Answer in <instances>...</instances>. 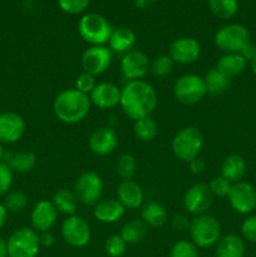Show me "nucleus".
<instances>
[{"label":"nucleus","mask_w":256,"mask_h":257,"mask_svg":"<svg viewBox=\"0 0 256 257\" xmlns=\"http://www.w3.org/2000/svg\"><path fill=\"white\" fill-rule=\"evenodd\" d=\"M211 12L220 19H231L238 10V0H207Z\"/></svg>","instance_id":"7c9ffc66"},{"label":"nucleus","mask_w":256,"mask_h":257,"mask_svg":"<svg viewBox=\"0 0 256 257\" xmlns=\"http://www.w3.org/2000/svg\"><path fill=\"white\" fill-rule=\"evenodd\" d=\"M230 205L236 212L247 215L256 207V190L247 182H236L228 193Z\"/></svg>","instance_id":"f8f14e48"},{"label":"nucleus","mask_w":256,"mask_h":257,"mask_svg":"<svg viewBox=\"0 0 256 257\" xmlns=\"http://www.w3.org/2000/svg\"><path fill=\"white\" fill-rule=\"evenodd\" d=\"M62 236L68 245L84 247L90 240L89 223L80 216H69L62 225Z\"/></svg>","instance_id":"9d476101"},{"label":"nucleus","mask_w":256,"mask_h":257,"mask_svg":"<svg viewBox=\"0 0 256 257\" xmlns=\"http://www.w3.org/2000/svg\"><path fill=\"white\" fill-rule=\"evenodd\" d=\"M120 90L112 83H100L90 92V102L100 109H109L120 103Z\"/></svg>","instance_id":"6ab92c4d"},{"label":"nucleus","mask_w":256,"mask_h":257,"mask_svg":"<svg viewBox=\"0 0 256 257\" xmlns=\"http://www.w3.org/2000/svg\"><path fill=\"white\" fill-rule=\"evenodd\" d=\"M190 233L197 247L207 248L216 245L221 238V226L213 216H196L190 225Z\"/></svg>","instance_id":"39448f33"},{"label":"nucleus","mask_w":256,"mask_h":257,"mask_svg":"<svg viewBox=\"0 0 256 257\" xmlns=\"http://www.w3.org/2000/svg\"><path fill=\"white\" fill-rule=\"evenodd\" d=\"M25 132V122L15 112L0 113V143H15Z\"/></svg>","instance_id":"dca6fc26"},{"label":"nucleus","mask_w":256,"mask_h":257,"mask_svg":"<svg viewBox=\"0 0 256 257\" xmlns=\"http://www.w3.org/2000/svg\"><path fill=\"white\" fill-rule=\"evenodd\" d=\"M167 211L158 202H147L142 208V220L151 227H161L167 222Z\"/></svg>","instance_id":"bb28decb"},{"label":"nucleus","mask_w":256,"mask_h":257,"mask_svg":"<svg viewBox=\"0 0 256 257\" xmlns=\"http://www.w3.org/2000/svg\"><path fill=\"white\" fill-rule=\"evenodd\" d=\"M215 44L226 54L241 53L250 44V32L241 24L226 25L215 34Z\"/></svg>","instance_id":"0eeeda50"},{"label":"nucleus","mask_w":256,"mask_h":257,"mask_svg":"<svg viewBox=\"0 0 256 257\" xmlns=\"http://www.w3.org/2000/svg\"><path fill=\"white\" fill-rule=\"evenodd\" d=\"M58 217V211L50 201H40L32 211V225L37 232H47L53 227Z\"/></svg>","instance_id":"a211bd4d"},{"label":"nucleus","mask_w":256,"mask_h":257,"mask_svg":"<svg viewBox=\"0 0 256 257\" xmlns=\"http://www.w3.org/2000/svg\"><path fill=\"white\" fill-rule=\"evenodd\" d=\"M137 172V162L131 155H123L117 162V173L123 181L132 180Z\"/></svg>","instance_id":"473e14b6"},{"label":"nucleus","mask_w":256,"mask_h":257,"mask_svg":"<svg viewBox=\"0 0 256 257\" xmlns=\"http://www.w3.org/2000/svg\"><path fill=\"white\" fill-rule=\"evenodd\" d=\"M247 67V60L240 53H228L221 57L216 64V69L228 79L241 74Z\"/></svg>","instance_id":"4be33fe9"},{"label":"nucleus","mask_w":256,"mask_h":257,"mask_svg":"<svg viewBox=\"0 0 256 257\" xmlns=\"http://www.w3.org/2000/svg\"><path fill=\"white\" fill-rule=\"evenodd\" d=\"M156 0H135V4L138 9L141 10H147L155 5Z\"/></svg>","instance_id":"c03bdc74"},{"label":"nucleus","mask_w":256,"mask_h":257,"mask_svg":"<svg viewBox=\"0 0 256 257\" xmlns=\"http://www.w3.org/2000/svg\"><path fill=\"white\" fill-rule=\"evenodd\" d=\"M150 67L148 57L140 50H131L125 53L120 60V69L123 75L130 80H140L147 74Z\"/></svg>","instance_id":"4468645a"},{"label":"nucleus","mask_w":256,"mask_h":257,"mask_svg":"<svg viewBox=\"0 0 256 257\" xmlns=\"http://www.w3.org/2000/svg\"><path fill=\"white\" fill-rule=\"evenodd\" d=\"M173 94L182 104H196L207 94L205 80L196 74L182 75L175 83Z\"/></svg>","instance_id":"6e6552de"},{"label":"nucleus","mask_w":256,"mask_h":257,"mask_svg":"<svg viewBox=\"0 0 256 257\" xmlns=\"http://www.w3.org/2000/svg\"><path fill=\"white\" fill-rule=\"evenodd\" d=\"M0 257H8L7 241L3 237H0Z\"/></svg>","instance_id":"de8ad7c7"},{"label":"nucleus","mask_w":256,"mask_h":257,"mask_svg":"<svg viewBox=\"0 0 256 257\" xmlns=\"http://www.w3.org/2000/svg\"><path fill=\"white\" fill-rule=\"evenodd\" d=\"M150 69L156 77H166L172 72L173 60L171 59L170 55H158L151 63Z\"/></svg>","instance_id":"f704fd0d"},{"label":"nucleus","mask_w":256,"mask_h":257,"mask_svg":"<svg viewBox=\"0 0 256 257\" xmlns=\"http://www.w3.org/2000/svg\"><path fill=\"white\" fill-rule=\"evenodd\" d=\"M7 245L9 257H35L40 248L39 235L34 228H18L10 235Z\"/></svg>","instance_id":"423d86ee"},{"label":"nucleus","mask_w":256,"mask_h":257,"mask_svg":"<svg viewBox=\"0 0 256 257\" xmlns=\"http://www.w3.org/2000/svg\"><path fill=\"white\" fill-rule=\"evenodd\" d=\"M13 185V171L7 162H0V197L7 195Z\"/></svg>","instance_id":"ea45409f"},{"label":"nucleus","mask_w":256,"mask_h":257,"mask_svg":"<svg viewBox=\"0 0 256 257\" xmlns=\"http://www.w3.org/2000/svg\"><path fill=\"white\" fill-rule=\"evenodd\" d=\"M103 192V181L95 172H84L78 177L74 185V193L83 205L94 206Z\"/></svg>","instance_id":"1a4fd4ad"},{"label":"nucleus","mask_w":256,"mask_h":257,"mask_svg":"<svg viewBox=\"0 0 256 257\" xmlns=\"http://www.w3.org/2000/svg\"><path fill=\"white\" fill-rule=\"evenodd\" d=\"M201 55V45L196 39L190 37L178 38L171 44L170 57L173 62L180 64H191Z\"/></svg>","instance_id":"2eb2a0df"},{"label":"nucleus","mask_w":256,"mask_h":257,"mask_svg":"<svg viewBox=\"0 0 256 257\" xmlns=\"http://www.w3.org/2000/svg\"><path fill=\"white\" fill-rule=\"evenodd\" d=\"M127 243L120 235H112L105 241V252L110 257H120L125 252Z\"/></svg>","instance_id":"c9c22d12"},{"label":"nucleus","mask_w":256,"mask_h":257,"mask_svg":"<svg viewBox=\"0 0 256 257\" xmlns=\"http://www.w3.org/2000/svg\"><path fill=\"white\" fill-rule=\"evenodd\" d=\"M90 0H58L60 9L68 14H80L89 5Z\"/></svg>","instance_id":"4c0bfd02"},{"label":"nucleus","mask_w":256,"mask_h":257,"mask_svg":"<svg viewBox=\"0 0 256 257\" xmlns=\"http://www.w3.org/2000/svg\"><path fill=\"white\" fill-rule=\"evenodd\" d=\"M157 133V123L151 117H145L135 120V135L138 140L143 141V142H150V141L155 140Z\"/></svg>","instance_id":"2f4dec72"},{"label":"nucleus","mask_w":256,"mask_h":257,"mask_svg":"<svg viewBox=\"0 0 256 257\" xmlns=\"http://www.w3.org/2000/svg\"><path fill=\"white\" fill-rule=\"evenodd\" d=\"M125 208L114 198H103L94 205L93 215L95 220L103 223H114L123 217Z\"/></svg>","instance_id":"aec40b11"},{"label":"nucleus","mask_w":256,"mask_h":257,"mask_svg":"<svg viewBox=\"0 0 256 257\" xmlns=\"http://www.w3.org/2000/svg\"><path fill=\"white\" fill-rule=\"evenodd\" d=\"M112 63V50L103 45H92L82 55V67L84 72L92 75L102 74Z\"/></svg>","instance_id":"ddd939ff"},{"label":"nucleus","mask_w":256,"mask_h":257,"mask_svg":"<svg viewBox=\"0 0 256 257\" xmlns=\"http://www.w3.org/2000/svg\"><path fill=\"white\" fill-rule=\"evenodd\" d=\"M203 146V136L196 127H185L178 131L172 141V151L178 160L191 162L198 157Z\"/></svg>","instance_id":"7ed1b4c3"},{"label":"nucleus","mask_w":256,"mask_h":257,"mask_svg":"<svg viewBox=\"0 0 256 257\" xmlns=\"http://www.w3.org/2000/svg\"><path fill=\"white\" fill-rule=\"evenodd\" d=\"M7 158V165L9 166L13 172L28 173L37 165V156L29 151L10 153Z\"/></svg>","instance_id":"a878e982"},{"label":"nucleus","mask_w":256,"mask_h":257,"mask_svg":"<svg viewBox=\"0 0 256 257\" xmlns=\"http://www.w3.org/2000/svg\"><path fill=\"white\" fill-rule=\"evenodd\" d=\"M109 47L110 50L115 53H125L131 52L132 48L136 44V34L132 29L125 27L117 28V29L112 30L109 40Z\"/></svg>","instance_id":"b1692460"},{"label":"nucleus","mask_w":256,"mask_h":257,"mask_svg":"<svg viewBox=\"0 0 256 257\" xmlns=\"http://www.w3.org/2000/svg\"><path fill=\"white\" fill-rule=\"evenodd\" d=\"M231 186L232 183L228 182L226 178H223L222 176H218V177H215L210 183V190L212 192L213 196H217V197H226L228 196L231 190Z\"/></svg>","instance_id":"58836bf2"},{"label":"nucleus","mask_w":256,"mask_h":257,"mask_svg":"<svg viewBox=\"0 0 256 257\" xmlns=\"http://www.w3.org/2000/svg\"><path fill=\"white\" fill-rule=\"evenodd\" d=\"M246 172V161L240 155H230L221 165V176L231 183L240 182Z\"/></svg>","instance_id":"5701e85b"},{"label":"nucleus","mask_w":256,"mask_h":257,"mask_svg":"<svg viewBox=\"0 0 256 257\" xmlns=\"http://www.w3.org/2000/svg\"><path fill=\"white\" fill-rule=\"evenodd\" d=\"M112 30L108 20L95 13L83 15L78 24V32L80 37L92 45L105 44L109 40Z\"/></svg>","instance_id":"20e7f679"},{"label":"nucleus","mask_w":256,"mask_h":257,"mask_svg":"<svg viewBox=\"0 0 256 257\" xmlns=\"http://www.w3.org/2000/svg\"><path fill=\"white\" fill-rule=\"evenodd\" d=\"M4 206L8 210V212L20 213L27 208L28 206V197L25 193L20 191H13L8 193V196L4 200Z\"/></svg>","instance_id":"72a5a7b5"},{"label":"nucleus","mask_w":256,"mask_h":257,"mask_svg":"<svg viewBox=\"0 0 256 257\" xmlns=\"http://www.w3.org/2000/svg\"><path fill=\"white\" fill-rule=\"evenodd\" d=\"M212 202V192H211L210 187L207 185H203V183L191 186L186 191L185 198H183V205H185L187 212L196 216L205 215L210 210Z\"/></svg>","instance_id":"9b49d317"},{"label":"nucleus","mask_w":256,"mask_h":257,"mask_svg":"<svg viewBox=\"0 0 256 257\" xmlns=\"http://www.w3.org/2000/svg\"><path fill=\"white\" fill-rule=\"evenodd\" d=\"M39 240H40V245L43 246H50L54 241V237H53L52 233L47 232H42V235H39Z\"/></svg>","instance_id":"a18cd8bd"},{"label":"nucleus","mask_w":256,"mask_h":257,"mask_svg":"<svg viewBox=\"0 0 256 257\" xmlns=\"http://www.w3.org/2000/svg\"><path fill=\"white\" fill-rule=\"evenodd\" d=\"M58 119L67 124H74L84 119L90 109V98L78 89H65L57 95L53 104Z\"/></svg>","instance_id":"f03ea898"},{"label":"nucleus","mask_w":256,"mask_h":257,"mask_svg":"<svg viewBox=\"0 0 256 257\" xmlns=\"http://www.w3.org/2000/svg\"><path fill=\"white\" fill-rule=\"evenodd\" d=\"M147 233V226L143 221L131 220L123 225L120 230V236L125 243H138L146 237Z\"/></svg>","instance_id":"c756f323"},{"label":"nucleus","mask_w":256,"mask_h":257,"mask_svg":"<svg viewBox=\"0 0 256 257\" xmlns=\"http://www.w3.org/2000/svg\"><path fill=\"white\" fill-rule=\"evenodd\" d=\"M5 153H4V148H3V143H0V162H2V160L4 158Z\"/></svg>","instance_id":"8fccbe9b"},{"label":"nucleus","mask_w":256,"mask_h":257,"mask_svg":"<svg viewBox=\"0 0 256 257\" xmlns=\"http://www.w3.org/2000/svg\"><path fill=\"white\" fill-rule=\"evenodd\" d=\"M119 104L131 119L150 117L157 105V93L145 80H130L120 90Z\"/></svg>","instance_id":"f257e3e1"},{"label":"nucleus","mask_w":256,"mask_h":257,"mask_svg":"<svg viewBox=\"0 0 256 257\" xmlns=\"http://www.w3.org/2000/svg\"><path fill=\"white\" fill-rule=\"evenodd\" d=\"M203 80H205L207 94L220 95L228 89L231 79H228L222 73L218 72L216 68H213L210 72H207V74L203 78Z\"/></svg>","instance_id":"c85d7f7f"},{"label":"nucleus","mask_w":256,"mask_h":257,"mask_svg":"<svg viewBox=\"0 0 256 257\" xmlns=\"http://www.w3.org/2000/svg\"><path fill=\"white\" fill-rule=\"evenodd\" d=\"M52 202L54 207L57 208L58 212L72 216L77 210L78 198L74 192L67 190V188H62V190L55 193Z\"/></svg>","instance_id":"cd10ccee"},{"label":"nucleus","mask_w":256,"mask_h":257,"mask_svg":"<svg viewBox=\"0 0 256 257\" xmlns=\"http://www.w3.org/2000/svg\"><path fill=\"white\" fill-rule=\"evenodd\" d=\"M188 163H190L191 171H192V173H195V175H201V173L205 172L206 163L205 161L201 160L200 157H196L195 160H192Z\"/></svg>","instance_id":"37998d69"},{"label":"nucleus","mask_w":256,"mask_h":257,"mask_svg":"<svg viewBox=\"0 0 256 257\" xmlns=\"http://www.w3.org/2000/svg\"><path fill=\"white\" fill-rule=\"evenodd\" d=\"M95 79L94 75L89 74L87 72H83L78 75L77 80H75V89H78L79 92L88 94V93L92 92L95 88Z\"/></svg>","instance_id":"a19ab883"},{"label":"nucleus","mask_w":256,"mask_h":257,"mask_svg":"<svg viewBox=\"0 0 256 257\" xmlns=\"http://www.w3.org/2000/svg\"><path fill=\"white\" fill-rule=\"evenodd\" d=\"M248 63H250V65H251V69H252V73L256 75V53H255V54H253V57L251 58V60Z\"/></svg>","instance_id":"09e8293b"},{"label":"nucleus","mask_w":256,"mask_h":257,"mask_svg":"<svg viewBox=\"0 0 256 257\" xmlns=\"http://www.w3.org/2000/svg\"><path fill=\"white\" fill-rule=\"evenodd\" d=\"M170 257H198L197 246L190 241H178L171 250Z\"/></svg>","instance_id":"e433bc0d"},{"label":"nucleus","mask_w":256,"mask_h":257,"mask_svg":"<svg viewBox=\"0 0 256 257\" xmlns=\"http://www.w3.org/2000/svg\"><path fill=\"white\" fill-rule=\"evenodd\" d=\"M8 210L5 208V206L3 203H0V230L5 226L8 221Z\"/></svg>","instance_id":"49530a36"},{"label":"nucleus","mask_w":256,"mask_h":257,"mask_svg":"<svg viewBox=\"0 0 256 257\" xmlns=\"http://www.w3.org/2000/svg\"><path fill=\"white\" fill-rule=\"evenodd\" d=\"M245 243L237 235H226L216 243V257H243Z\"/></svg>","instance_id":"393cba45"},{"label":"nucleus","mask_w":256,"mask_h":257,"mask_svg":"<svg viewBox=\"0 0 256 257\" xmlns=\"http://www.w3.org/2000/svg\"><path fill=\"white\" fill-rule=\"evenodd\" d=\"M117 146L118 136L112 128H98L89 137V148L97 156L110 155Z\"/></svg>","instance_id":"f3484780"},{"label":"nucleus","mask_w":256,"mask_h":257,"mask_svg":"<svg viewBox=\"0 0 256 257\" xmlns=\"http://www.w3.org/2000/svg\"><path fill=\"white\" fill-rule=\"evenodd\" d=\"M117 200L128 210L138 208L143 202L142 187L132 180L122 181L117 188Z\"/></svg>","instance_id":"412c9836"},{"label":"nucleus","mask_w":256,"mask_h":257,"mask_svg":"<svg viewBox=\"0 0 256 257\" xmlns=\"http://www.w3.org/2000/svg\"><path fill=\"white\" fill-rule=\"evenodd\" d=\"M241 232L246 240L256 243V216H250L243 221L241 226Z\"/></svg>","instance_id":"79ce46f5"}]
</instances>
